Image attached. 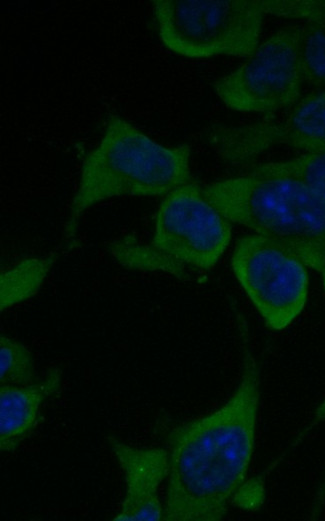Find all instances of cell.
<instances>
[{"mask_svg": "<svg viewBox=\"0 0 325 521\" xmlns=\"http://www.w3.org/2000/svg\"><path fill=\"white\" fill-rule=\"evenodd\" d=\"M266 14L325 24V0H262Z\"/></svg>", "mask_w": 325, "mask_h": 521, "instance_id": "cell-16", "label": "cell"}, {"mask_svg": "<svg viewBox=\"0 0 325 521\" xmlns=\"http://www.w3.org/2000/svg\"><path fill=\"white\" fill-rule=\"evenodd\" d=\"M230 222L277 240L287 249L325 246V199L288 175L231 177L202 187Z\"/></svg>", "mask_w": 325, "mask_h": 521, "instance_id": "cell-3", "label": "cell"}, {"mask_svg": "<svg viewBox=\"0 0 325 521\" xmlns=\"http://www.w3.org/2000/svg\"><path fill=\"white\" fill-rule=\"evenodd\" d=\"M299 57L303 80L325 87V24L306 20L301 25Z\"/></svg>", "mask_w": 325, "mask_h": 521, "instance_id": "cell-14", "label": "cell"}, {"mask_svg": "<svg viewBox=\"0 0 325 521\" xmlns=\"http://www.w3.org/2000/svg\"><path fill=\"white\" fill-rule=\"evenodd\" d=\"M190 156L188 144L164 146L111 115L100 142L82 163L64 239L75 237L84 212L99 202L120 196H163L192 181Z\"/></svg>", "mask_w": 325, "mask_h": 521, "instance_id": "cell-2", "label": "cell"}, {"mask_svg": "<svg viewBox=\"0 0 325 521\" xmlns=\"http://www.w3.org/2000/svg\"><path fill=\"white\" fill-rule=\"evenodd\" d=\"M231 266L268 328L283 330L303 311L309 287L307 266L277 240L255 233L239 238Z\"/></svg>", "mask_w": 325, "mask_h": 521, "instance_id": "cell-5", "label": "cell"}, {"mask_svg": "<svg viewBox=\"0 0 325 521\" xmlns=\"http://www.w3.org/2000/svg\"><path fill=\"white\" fill-rule=\"evenodd\" d=\"M57 259L56 253L20 261L0 276V308L4 311L34 296Z\"/></svg>", "mask_w": 325, "mask_h": 521, "instance_id": "cell-10", "label": "cell"}, {"mask_svg": "<svg viewBox=\"0 0 325 521\" xmlns=\"http://www.w3.org/2000/svg\"><path fill=\"white\" fill-rule=\"evenodd\" d=\"M257 176L288 175L300 179L325 199V151L254 165L249 173Z\"/></svg>", "mask_w": 325, "mask_h": 521, "instance_id": "cell-13", "label": "cell"}, {"mask_svg": "<svg viewBox=\"0 0 325 521\" xmlns=\"http://www.w3.org/2000/svg\"><path fill=\"white\" fill-rule=\"evenodd\" d=\"M35 381L34 359L21 342L0 336V385H27Z\"/></svg>", "mask_w": 325, "mask_h": 521, "instance_id": "cell-15", "label": "cell"}, {"mask_svg": "<svg viewBox=\"0 0 325 521\" xmlns=\"http://www.w3.org/2000/svg\"><path fill=\"white\" fill-rule=\"evenodd\" d=\"M242 369L218 409L172 427L165 439L169 471L163 520L219 521L239 492L255 446L260 371L240 325Z\"/></svg>", "mask_w": 325, "mask_h": 521, "instance_id": "cell-1", "label": "cell"}, {"mask_svg": "<svg viewBox=\"0 0 325 521\" xmlns=\"http://www.w3.org/2000/svg\"><path fill=\"white\" fill-rule=\"evenodd\" d=\"M231 223L190 181L161 201L151 245L184 266L209 270L226 251Z\"/></svg>", "mask_w": 325, "mask_h": 521, "instance_id": "cell-7", "label": "cell"}, {"mask_svg": "<svg viewBox=\"0 0 325 521\" xmlns=\"http://www.w3.org/2000/svg\"><path fill=\"white\" fill-rule=\"evenodd\" d=\"M288 250L299 257L307 267L321 274L325 290V246H300Z\"/></svg>", "mask_w": 325, "mask_h": 521, "instance_id": "cell-17", "label": "cell"}, {"mask_svg": "<svg viewBox=\"0 0 325 521\" xmlns=\"http://www.w3.org/2000/svg\"><path fill=\"white\" fill-rule=\"evenodd\" d=\"M295 128L294 148L305 153L325 151V91H314L299 99L289 111Z\"/></svg>", "mask_w": 325, "mask_h": 521, "instance_id": "cell-11", "label": "cell"}, {"mask_svg": "<svg viewBox=\"0 0 325 521\" xmlns=\"http://www.w3.org/2000/svg\"><path fill=\"white\" fill-rule=\"evenodd\" d=\"M108 444L123 472L125 493L114 521L163 520V504L159 488L167 479L169 460L167 449L134 447L114 436Z\"/></svg>", "mask_w": 325, "mask_h": 521, "instance_id": "cell-8", "label": "cell"}, {"mask_svg": "<svg viewBox=\"0 0 325 521\" xmlns=\"http://www.w3.org/2000/svg\"><path fill=\"white\" fill-rule=\"evenodd\" d=\"M301 25L284 27L262 43L234 71L218 78L213 88L230 109L272 113L294 105L303 80L299 40Z\"/></svg>", "mask_w": 325, "mask_h": 521, "instance_id": "cell-6", "label": "cell"}, {"mask_svg": "<svg viewBox=\"0 0 325 521\" xmlns=\"http://www.w3.org/2000/svg\"><path fill=\"white\" fill-rule=\"evenodd\" d=\"M159 38L188 58L248 57L259 45L262 0H155Z\"/></svg>", "mask_w": 325, "mask_h": 521, "instance_id": "cell-4", "label": "cell"}, {"mask_svg": "<svg viewBox=\"0 0 325 521\" xmlns=\"http://www.w3.org/2000/svg\"><path fill=\"white\" fill-rule=\"evenodd\" d=\"M324 420H325V399L315 409L314 417H313V420H312L309 428Z\"/></svg>", "mask_w": 325, "mask_h": 521, "instance_id": "cell-18", "label": "cell"}, {"mask_svg": "<svg viewBox=\"0 0 325 521\" xmlns=\"http://www.w3.org/2000/svg\"><path fill=\"white\" fill-rule=\"evenodd\" d=\"M61 386V371L27 385H0V449L14 451L34 430L41 405Z\"/></svg>", "mask_w": 325, "mask_h": 521, "instance_id": "cell-9", "label": "cell"}, {"mask_svg": "<svg viewBox=\"0 0 325 521\" xmlns=\"http://www.w3.org/2000/svg\"><path fill=\"white\" fill-rule=\"evenodd\" d=\"M112 256L123 267L134 270L160 271L176 278L189 279L187 267L165 255L151 244L140 243L133 236H124L110 244Z\"/></svg>", "mask_w": 325, "mask_h": 521, "instance_id": "cell-12", "label": "cell"}]
</instances>
